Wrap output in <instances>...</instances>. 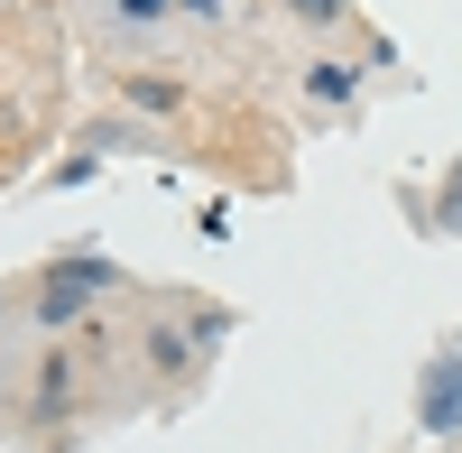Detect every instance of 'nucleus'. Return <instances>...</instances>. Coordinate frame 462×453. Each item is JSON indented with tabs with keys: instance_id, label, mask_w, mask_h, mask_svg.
Returning a JSON list of instances; mask_svg holds the SVG:
<instances>
[{
	"instance_id": "f257e3e1",
	"label": "nucleus",
	"mask_w": 462,
	"mask_h": 453,
	"mask_svg": "<svg viewBox=\"0 0 462 453\" xmlns=\"http://www.w3.org/2000/svg\"><path fill=\"white\" fill-rule=\"evenodd\" d=\"M130 278H121V259H93V250H74V259H47V269H37V324L47 333H74L93 315V296H121Z\"/></svg>"
},
{
	"instance_id": "f03ea898",
	"label": "nucleus",
	"mask_w": 462,
	"mask_h": 453,
	"mask_svg": "<svg viewBox=\"0 0 462 453\" xmlns=\"http://www.w3.org/2000/svg\"><path fill=\"white\" fill-rule=\"evenodd\" d=\"M416 426L426 435H462V361L453 352H435L426 380H416Z\"/></svg>"
},
{
	"instance_id": "7ed1b4c3",
	"label": "nucleus",
	"mask_w": 462,
	"mask_h": 453,
	"mask_svg": "<svg viewBox=\"0 0 462 453\" xmlns=\"http://www.w3.org/2000/svg\"><path fill=\"white\" fill-rule=\"evenodd\" d=\"M74 380H84V361H74V352H47V361H37L28 407H37V417H65V407H74Z\"/></svg>"
},
{
	"instance_id": "20e7f679",
	"label": "nucleus",
	"mask_w": 462,
	"mask_h": 453,
	"mask_svg": "<svg viewBox=\"0 0 462 453\" xmlns=\"http://www.w3.org/2000/svg\"><path fill=\"white\" fill-rule=\"evenodd\" d=\"M121 102H139V111H176L185 93H176V74H121Z\"/></svg>"
},
{
	"instance_id": "39448f33",
	"label": "nucleus",
	"mask_w": 462,
	"mask_h": 453,
	"mask_svg": "<svg viewBox=\"0 0 462 453\" xmlns=\"http://www.w3.org/2000/svg\"><path fill=\"white\" fill-rule=\"evenodd\" d=\"M352 84H361V74L342 65V56H324V65H305V93H315V102H352Z\"/></svg>"
},
{
	"instance_id": "423d86ee",
	"label": "nucleus",
	"mask_w": 462,
	"mask_h": 453,
	"mask_svg": "<svg viewBox=\"0 0 462 453\" xmlns=\"http://www.w3.org/2000/svg\"><path fill=\"white\" fill-rule=\"evenodd\" d=\"M148 361H158V380H185V333L158 324V333H148Z\"/></svg>"
},
{
	"instance_id": "0eeeda50",
	"label": "nucleus",
	"mask_w": 462,
	"mask_h": 453,
	"mask_svg": "<svg viewBox=\"0 0 462 453\" xmlns=\"http://www.w3.org/2000/svg\"><path fill=\"white\" fill-rule=\"evenodd\" d=\"M287 19H305V28H342V19H352V0H287Z\"/></svg>"
},
{
	"instance_id": "6e6552de",
	"label": "nucleus",
	"mask_w": 462,
	"mask_h": 453,
	"mask_svg": "<svg viewBox=\"0 0 462 453\" xmlns=\"http://www.w3.org/2000/svg\"><path fill=\"white\" fill-rule=\"evenodd\" d=\"M435 232H462V167L444 176V204H435Z\"/></svg>"
},
{
	"instance_id": "1a4fd4ad",
	"label": "nucleus",
	"mask_w": 462,
	"mask_h": 453,
	"mask_svg": "<svg viewBox=\"0 0 462 453\" xmlns=\"http://www.w3.org/2000/svg\"><path fill=\"white\" fill-rule=\"evenodd\" d=\"M121 19H130V28H148V19H167V0H121Z\"/></svg>"
},
{
	"instance_id": "9d476101",
	"label": "nucleus",
	"mask_w": 462,
	"mask_h": 453,
	"mask_svg": "<svg viewBox=\"0 0 462 453\" xmlns=\"http://www.w3.org/2000/svg\"><path fill=\"white\" fill-rule=\"evenodd\" d=\"M444 352H453V361H462V333H453V343H444Z\"/></svg>"
},
{
	"instance_id": "9b49d317",
	"label": "nucleus",
	"mask_w": 462,
	"mask_h": 453,
	"mask_svg": "<svg viewBox=\"0 0 462 453\" xmlns=\"http://www.w3.org/2000/svg\"><path fill=\"white\" fill-rule=\"evenodd\" d=\"M0 315H10V287H0Z\"/></svg>"
}]
</instances>
